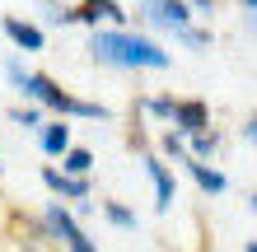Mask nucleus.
I'll return each instance as SVG.
<instances>
[{
    "label": "nucleus",
    "instance_id": "obj_1",
    "mask_svg": "<svg viewBox=\"0 0 257 252\" xmlns=\"http://www.w3.org/2000/svg\"><path fill=\"white\" fill-rule=\"evenodd\" d=\"M5 75H10V84L19 89L28 103H38L42 112H56V117H66V122H112V108H108V103H89L80 94H70V89H61L52 75L28 70L19 56H10V61H5Z\"/></svg>",
    "mask_w": 257,
    "mask_h": 252
},
{
    "label": "nucleus",
    "instance_id": "obj_2",
    "mask_svg": "<svg viewBox=\"0 0 257 252\" xmlns=\"http://www.w3.org/2000/svg\"><path fill=\"white\" fill-rule=\"evenodd\" d=\"M89 56L112 70H169L173 56L155 38H141L131 28H94L89 33Z\"/></svg>",
    "mask_w": 257,
    "mask_h": 252
},
{
    "label": "nucleus",
    "instance_id": "obj_3",
    "mask_svg": "<svg viewBox=\"0 0 257 252\" xmlns=\"http://www.w3.org/2000/svg\"><path fill=\"white\" fill-rule=\"evenodd\" d=\"M42 229H47V238L61 252H98V243L84 233V224L75 219V210H66L61 201H52L47 210H42Z\"/></svg>",
    "mask_w": 257,
    "mask_h": 252
},
{
    "label": "nucleus",
    "instance_id": "obj_4",
    "mask_svg": "<svg viewBox=\"0 0 257 252\" xmlns=\"http://www.w3.org/2000/svg\"><path fill=\"white\" fill-rule=\"evenodd\" d=\"M141 19L150 28H164V33H178V28L196 24V10L187 0H141Z\"/></svg>",
    "mask_w": 257,
    "mask_h": 252
},
{
    "label": "nucleus",
    "instance_id": "obj_5",
    "mask_svg": "<svg viewBox=\"0 0 257 252\" xmlns=\"http://www.w3.org/2000/svg\"><path fill=\"white\" fill-rule=\"evenodd\" d=\"M66 14H70V24H84V28H98V24L126 28V19H131V14L117 5V0H80V5L66 10Z\"/></svg>",
    "mask_w": 257,
    "mask_h": 252
},
{
    "label": "nucleus",
    "instance_id": "obj_6",
    "mask_svg": "<svg viewBox=\"0 0 257 252\" xmlns=\"http://www.w3.org/2000/svg\"><path fill=\"white\" fill-rule=\"evenodd\" d=\"M0 33H5V38H10V47H14V52H24V56L47 47V33H42L33 19H19V14H5V19H0Z\"/></svg>",
    "mask_w": 257,
    "mask_h": 252
},
{
    "label": "nucleus",
    "instance_id": "obj_7",
    "mask_svg": "<svg viewBox=\"0 0 257 252\" xmlns=\"http://www.w3.org/2000/svg\"><path fill=\"white\" fill-rule=\"evenodd\" d=\"M169 126L178 131V136H201V131H210V108L201 98H178Z\"/></svg>",
    "mask_w": 257,
    "mask_h": 252
},
{
    "label": "nucleus",
    "instance_id": "obj_8",
    "mask_svg": "<svg viewBox=\"0 0 257 252\" xmlns=\"http://www.w3.org/2000/svg\"><path fill=\"white\" fill-rule=\"evenodd\" d=\"M145 173H150V182H155V210L169 215L173 201H178V177L169 173V164H164L159 154H145Z\"/></svg>",
    "mask_w": 257,
    "mask_h": 252
},
{
    "label": "nucleus",
    "instance_id": "obj_9",
    "mask_svg": "<svg viewBox=\"0 0 257 252\" xmlns=\"http://www.w3.org/2000/svg\"><path fill=\"white\" fill-rule=\"evenodd\" d=\"M42 187H47L52 196H66V201L89 205V177H70L66 168H56V164H47V168H42Z\"/></svg>",
    "mask_w": 257,
    "mask_h": 252
},
{
    "label": "nucleus",
    "instance_id": "obj_10",
    "mask_svg": "<svg viewBox=\"0 0 257 252\" xmlns=\"http://www.w3.org/2000/svg\"><path fill=\"white\" fill-rule=\"evenodd\" d=\"M178 164L187 168V177H192V182H196V187L206 191V196H220V191L229 187V177H224L220 168H210L206 159H192V154H187V159H178Z\"/></svg>",
    "mask_w": 257,
    "mask_h": 252
},
{
    "label": "nucleus",
    "instance_id": "obj_11",
    "mask_svg": "<svg viewBox=\"0 0 257 252\" xmlns=\"http://www.w3.org/2000/svg\"><path fill=\"white\" fill-rule=\"evenodd\" d=\"M38 145H42V154H47V159H61V154L70 150V122H66V117L42 122V126H38Z\"/></svg>",
    "mask_w": 257,
    "mask_h": 252
},
{
    "label": "nucleus",
    "instance_id": "obj_12",
    "mask_svg": "<svg viewBox=\"0 0 257 252\" xmlns=\"http://www.w3.org/2000/svg\"><path fill=\"white\" fill-rule=\"evenodd\" d=\"M61 168L70 177H89L94 173V150H84V145H70V150L61 154Z\"/></svg>",
    "mask_w": 257,
    "mask_h": 252
},
{
    "label": "nucleus",
    "instance_id": "obj_13",
    "mask_svg": "<svg viewBox=\"0 0 257 252\" xmlns=\"http://www.w3.org/2000/svg\"><path fill=\"white\" fill-rule=\"evenodd\" d=\"M173 94H150V98H141V103H136V108H141L145 117H159V122H169V117H173Z\"/></svg>",
    "mask_w": 257,
    "mask_h": 252
},
{
    "label": "nucleus",
    "instance_id": "obj_14",
    "mask_svg": "<svg viewBox=\"0 0 257 252\" xmlns=\"http://www.w3.org/2000/svg\"><path fill=\"white\" fill-rule=\"evenodd\" d=\"M103 219H108L112 229H136L141 219H136V210H126L122 201H103Z\"/></svg>",
    "mask_w": 257,
    "mask_h": 252
},
{
    "label": "nucleus",
    "instance_id": "obj_15",
    "mask_svg": "<svg viewBox=\"0 0 257 252\" xmlns=\"http://www.w3.org/2000/svg\"><path fill=\"white\" fill-rule=\"evenodd\" d=\"M173 38L183 42V47H192V52H206L210 42H215V38H210V28H196V24H187V28H178Z\"/></svg>",
    "mask_w": 257,
    "mask_h": 252
},
{
    "label": "nucleus",
    "instance_id": "obj_16",
    "mask_svg": "<svg viewBox=\"0 0 257 252\" xmlns=\"http://www.w3.org/2000/svg\"><path fill=\"white\" fill-rule=\"evenodd\" d=\"M215 150H220V136H215V131H201V136H187V154H192V159H210Z\"/></svg>",
    "mask_w": 257,
    "mask_h": 252
},
{
    "label": "nucleus",
    "instance_id": "obj_17",
    "mask_svg": "<svg viewBox=\"0 0 257 252\" xmlns=\"http://www.w3.org/2000/svg\"><path fill=\"white\" fill-rule=\"evenodd\" d=\"M10 122H14V126H28V131H38L42 122H47V117H42V108H38V103H28V108H10Z\"/></svg>",
    "mask_w": 257,
    "mask_h": 252
},
{
    "label": "nucleus",
    "instance_id": "obj_18",
    "mask_svg": "<svg viewBox=\"0 0 257 252\" xmlns=\"http://www.w3.org/2000/svg\"><path fill=\"white\" fill-rule=\"evenodd\" d=\"M159 150L173 154V159H187V136H178V131H164L159 136Z\"/></svg>",
    "mask_w": 257,
    "mask_h": 252
},
{
    "label": "nucleus",
    "instance_id": "obj_19",
    "mask_svg": "<svg viewBox=\"0 0 257 252\" xmlns=\"http://www.w3.org/2000/svg\"><path fill=\"white\" fill-rule=\"evenodd\" d=\"M187 5L201 14V19H210V14H215V0H187Z\"/></svg>",
    "mask_w": 257,
    "mask_h": 252
},
{
    "label": "nucleus",
    "instance_id": "obj_20",
    "mask_svg": "<svg viewBox=\"0 0 257 252\" xmlns=\"http://www.w3.org/2000/svg\"><path fill=\"white\" fill-rule=\"evenodd\" d=\"M243 28H248L252 38H257V10H243Z\"/></svg>",
    "mask_w": 257,
    "mask_h": 252
},
{
    "label": "nucleus",
    "instance_id": "obj_21",
    "mask_svg": "<svg viewBox=\"0 0 257 252\" xmlns=\"http://www.w3.org/2000/svg\"><path fill=\"white\" fill-rule=\"evenodd\" d=\"M243 140H252V145H257V117H248V126H243Z\"/></svg>",
    "mask_w": 257,
    "mask_h": 252
},
{
    "label": "nucleus",
    "instance_id": "obj_22",
    "mask_svg": "<svg viewBox=\"0 0 257 252\" xmlns=\"http://www.w3.org/2000/svg\"><path fill=\"white\" fill-rule=\"evenodd\" d=\"M243 252H257V238H248V243H243Z\"/></svg>",
    "mask_w": 257,
    "mask_h": 252
},
{
    "label": "nucleus",
    "instance_id": "obj_23",
    "mask_svg": "<svg viewBox=\"0 0 257 252\" xmlns=\"http://www.w3.org/2000/svg\"><path fill=\"white\" fill-rule=\"evenodd\" d=\"M238 5H243V10H257V0H238Z\"/></svg>",
    "mask_w": 257,
    "mask_h": 252
},
{
    "label": "nucleus",
    "instance_id": "obj_24",
    "mask_svg": "<svg viewBox=\"0 0 257 252\" xmlns=\"http://www.w3.org/2000/svg\"><path fill=\"white\" fill-rule=\"evenodd\" d=\"M248 205H252V215H257V196H252V201H248Z\"/></svg>",
    "mask_w": 257,
    "mask_h": 252
},
{
    "label": "nucleus",
    "instance_id": "obj_25",
    "mask_svg": "<svg viewBox=\"0 0 257 252\" xmlns=\"http://www.w3.org/2000/svg\"><path fill=\"white\" fill-rule=\"evenodd\" d=\"M42 5H61V0H42Z\"/></svg>",
    "mask_w": 257,
    "mask_h": 252
},
{
    "label": "nucleus",
    "instance_id": "obj_26",
    "mask_svg": "<svg viewBox=\"0 0 257 252\" xmlns=\"http://www.w3.org/2000/svg\"><path fill=\"white\" fill-rule=\"evenodd\" d=\"M0 173H5V168H0Z\"/></svg>",
    "mask_w": 257,
    "mask_h": 252
}]
</instances>
